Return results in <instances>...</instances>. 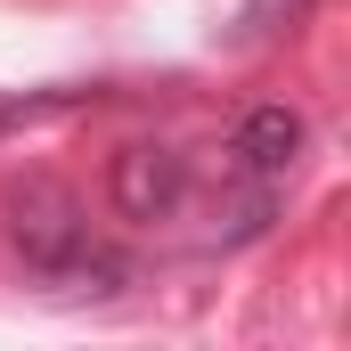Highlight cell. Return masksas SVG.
<instances>
[{"label": "cell", "mask_w": 351, "mask_h": 351, "mask_svg": "<svg viewBox=\"0 0 351 351\" xmlns=\"http://www.w3.org/2000/svg\"><path fill=\"white\" fill-rule=\"evenodd\" d=\"M0 237H8V254H16L25 278H41L58 294H123V278H131L123 254H106L90 237L82 196L49 172H25V180L0 188Z\"/></svg>", "instance_id": "obj_1"}, {"label": "cell", "mask_w": 351, "mask_h": 351, "mask_svg": "<svg viewBox=\"0 0 351 351\" xmlns=\"http://www.w3.org/2000/svg\"><path fill=\"white\" fill-rule=\"evenodd\" d=\"M106 204H114L123 221H172L180 204H188V156L164 147V139L114 147V164H106Z\"/></svg>", "instance_id": "obj_2"}, {"label": "cell", "mask_w": 351, "mask_h": 351, "mask_svg": "<svg viewBox=\"0 0 351 351\" xmlns=\"http://www.w3.org/2000/svg\"><path fill=\"white\" fill-rule=\"evenodd\" d=\"M302 139H311V123H302L294 106H254V114L229 131V180H245V188H286V172L302 164Z\"/></svg>", "instance_id": "obj_3"}, {"label": "cell", "mask_w": 351, "mask_h": 351, "mask_svg": "<svg viewBox=\"0 0 351 351\" xmlns=\"http://www.w3.org/2000/svg\"><path fill=\"white\" fill-rule=\"evenodd\" d=\"M311 16V0H245V16H237V41H262L278 25H302Z\"/></svg>", "instance_id": "obj_4"}, {"label": "cell", "mask_w": 351, "mask_h": 351, "mask_svg": "<svg viewBox=\"0 0 351 351\" xmlns=\"http://www.w3.org/2000/svg\"><path fill=\"white\" fill-rule=\"evenodd\" d=\"M82 90H49V98H0V131H16V123H33V114H58V106H74Z\"/></svg>", "instance_id": "obj_5"}]
</instances>
